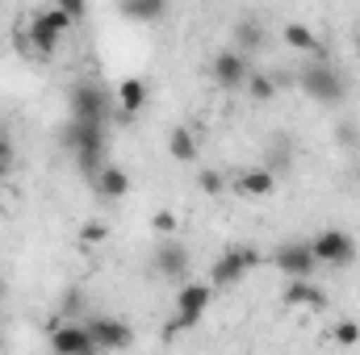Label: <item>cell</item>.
<instances>
[{
    "instance_id": "30bf717a",
    "label": "cell",
    "mask_w": 360,
    "mask_h": 355,
    "mask_svg": "<svg viewBox=\"0 0 360 355\" xmlns=\"http://www.w3.org/2000/svg\"><path fill=\"white\" fill-rule=\"evenodd\" d=\"M51 351L55 355H101L84 322H59V326H51Z\"/></svg>"
},
{
    "instance_id": "484cf974",
    "label": "cell",
    "mask_w": 360,
    "mask_h": 355,
    "mask_svg": "<svg viewBox=\"0 0 360 355\" xmlns=\"http://www.w3.org/2000/svg\"><path fill=\"white\" fill-rule=\"evenodd\" d=\"M239 42L243 46H260V29L256 25H239Z\"/></svg>"
},
{
    "instance_id": "ffe728a7",
    "label": "cell",
    "mask_w": 360,
    "mask_h": 355,
    "mask_svg": "<svg viewBox=\"0 0 360 355\" xmlns=\"http://www.w3.org/2000/svg\"><path fill=\"white\" fill-rule=\"evenodd\" d=\"M331 339H335L340 347H356V343H360V322H352V318H344V322H335V330H331Z\"/></svg>"
},
{
    "instance_id": "7a4b0ae2",
    "label": "cell",
    "mask_w": 360,
    "mask_h": 355,
    "mask_svg": "<svg viewBox=\"0 0 360 355\" xmlns=\"http://www.w3.org/2000/svg\"><path fill=\"white\" fill-rule=\"evenodd\" d=\"M210 301H214L210 280H188V284H180V288H176V318H172L168 335H176V330H193V326L205 318Z\"/></svg>"
},
{
    "instance_id": "5bb4252c",
    "label": "cell",
    "mask_w": 360,
    "mask_h": 355,
    "mask_svg": "<svg viewBox=\"0 0 360 355\" xmlns=\"http://www.w3.org/2000/svg\"><path fill=\"white\" fill-rule=\"evenodd\" d=\"M272 188H276V176H272L269 168H248V172H239V180H235V192L239 196H252V201L272 196Z\"/></svg>"
},
{
    "instance_id": "ac0fdd59",
    "label": "cell",
    "mask_w": 360,
    "mask_h": 355,
    "mask_svg": "<svg viewBox=\"0 0 360 355\" xmlns=\"http://www.w3.org/2000/svg\"><path fill=\"white\" fill-rule=\"evenodd\" d=\"M168 155H172L176 163H193V159H197V134L184 130V126H176V130L168 134Z\"/></svg>"
},
{
    "instance_id": "7c38bea8",
    "label": "cell",
    "mask_w": 360,
    "mask_h": 355,
    "mask_svg": "<svg viewBox=\"0 0 360 355\" xmlns=\"http://www.w3.org/2000/svg\"><path fill=\"white\" fill-rule=\"evenodd\" d=\"M281 305L289 309H327V293L314 280H289L281 293Z\"/></svg>"
},
{
    "instance_id": "8992f818",
    "label": "cell",
    "mask_w": 360,
    "mask_h": 355,
    "mask_svg": "<svg viewBox=\"0 0 360 355\" xmlns=\"http://www.w3.org/2000/svg\"><path fill=\"white\" fill-rule=\"evenodd\" d=\"M310 251H314V264H327V267H348L356 260V243H352L348 230H323V234H314Z\"/></svg>"
},
{
    "instance_id": "ba28073f",
    "label": "cell",
    "mask_w": 360,
    "mask_h": 355,
    "mask_svg": "<svg viewBox=\"0 0 360 355\" xmlns=\"http://www.w3.org/2000/svg\"><path fill=\"white\" fill-rule=\"evenodd\" d=\"M84 326H89L96 351H126V347H134V326L122 322V318H92Z\"/></svg>"
},
{
    "instance_id": "277c9868",
    "label": "cell",
    "mask_w": 360,
    "mask_h": 355,
    "mask_svg": "<svg viewBox=\"0 0 360 355\" xmlns=\"http://www.w3.org/2000/svg\"><path fill=\"white\" fill-rule=\"evenodd\" d=\"M260 264V251H252V247H231V251H222L214 267H210V288H231V284H239L252 267Z\"/></svg>"
},
{
    "instance_id": "44dd1931",
    "label": "cell",
    "mask_w": 360,
    "mask_h": 355,
    "mask_svg": "<svg viewBox=\"0 0 360 355\" xmlns=\"http://www.w3.org/2000/svg\"><path fill=\"white\" fill-rule=\"evenodd\" d=\"M101 243H109V226L105 222H84L80 226V247H101Z\"/></svg>"
},
{
    "instance_id": "d6986e66",
    "label": "cell",
    "mask_w": 360,
    "mask_h": 355,
    "mask_svg": "<svg viewBox=\"0 0 360 355\" xmlns=\"http://www.w3.org/2000/svg\"><path fill=\"white\" fill-rule=\"evenodd\" d=\"M243 88H248V100H256V105H269L272 92H276V80H272V76H264V72H252Z\"/></svg>"
},
{
    "instance_id": "e0dca14e",
    "label": "cell",
    "mask_w": 360,
    "mask_h": 355,
    "mask_svg": "<svg viewBox=\"0 0 360 355\" xmlns=\"http://www.w3.org/2000/svg\"><path fill=\"white\" fill-rule=\"evenodd\" d=\"M117 13L130 17V21H160V17L168 13V4H164V0H122Z\"/></svg>"
},
{
    "instance_id": "8fae6325",
    "label": "cell",
    "mask_w": 360,
    "mask_h": 355,
    "mask_svg": "<svg viewBox=\"0 0 360 355\" xmlns=\"http://www.w3.org/2000/svg\"><path fill=\"white\" fill-rule=\"evenodd\" d=\"M188 264H193V260H188V247H184L180 239H164L160 251L151 255V267H155L164 280H180V276L188 272Z\"/></svg>"
},
{
    "instance_id": "d4e9b609",
    "label": "cell",
    "mask_w": 360,
    "mask_h": 355,
    "mask_svg": "<svg viewBox=\"0 0 360 355\" xmlns=\"http://www.w3.org/2000/svg\"><path fill=\"white\" fill-rule=\"evenodd\" d=\"M13 172V147H8V138L0 134V176H8Z\"/></svg>"
},
{
    "instance_id": "603a6c76",
    "label": "cell",
    "mask_w": 360,
    "mask_h": 355,
    "mask_svg": "<svg viewBox=\"0 0 360 355\" xmlns=\"http://www.w3.org/2000/svg\"><path fill=\"white\" fill-rule=\"evenodd\" d=\"M197 188H201L205 196H218V192L226 188V180H222V172H210V168H205V172L197 176Z\"/></svg>"
},
{
    "instance_id": "9c48e42d",
    "label": "cell",
    "mask_w": 360,
    "mask_h": 355,
    "mask_svg": "<svg viewBox=\"0 0 360 355\" xmlns=\"http://www.w3.org/2000/svg\"><path fill=\"white\" fill-rule=\"evenodd\" d=\"M272 264L281 267V276H289V280H314V251H310V243H281L272 251Z\"/></svg>"
},
{
    "instance_id": "52a82bcc",
    "label": "cell",
    "mask_w": 360,
    "mask_h": 355,
    "mask_svg": "<svg viewBox=\"0 0 360 355\" xmlns=\"http://www.w3.org/2000/svg\"><path fill=\"white\" fill-rule=\"evenodd\" d=\"M256 67L248 63V55L243 51H218L214 55V63H210V76H214V84L218 88H226V92H235V88H243L248 84V76H252Z\"/></svg>"
},
{
    "instance_id": "2e32d148",
    "label": "cell",
    "mask_w": 360,
    "mask_h": 355,
    "mask_svg": "<svg viewBox=\"0 0 360 355\" xmlns=\"http://www.w3.org/2000/svg\"><path fill=\"white\" fill-rule=\"evenodd\" d=\"M281 42H285L289 51L319 55V38H314V29H310V25H302V21H289V25H281Z\"/></svg>"
},
{
    "instance_id": "4fadbf2b",
    "label": "cell",
    "mask_w": 360,
    "mask_h": 355,
    "mask_svg": "<svg viewBox=\"0 0 360 355\" xmlns=\"http://www.w3.org/2000/svg\"><path fill=\"white\" fill-rule=\"evenodd\" d=\"M147 96H151L147 80L130 76V80H122V84H117V92H113V105H117V113H122V117H134V113H143V109H147Z\"/></svg>"
},
{
    "instance_id": "5b68a950",
    "label": "cell",
    "mask_w": 360,
    "mask_h": 355,
    "mask_svg": "<svg viewBox=\"0 0 360 355\" xmlns=\"http://www.w3.org/2000/svg\"><path fill=\"white\" fill-rule=\"evenodd\" d=\"M297 84H302L306 96H314L319 105H335V100L344 96V76H340L331 63H310V67H302Z\"/></svg>"
},
{
    "instance_id": "83f0119b",
    "label": "cell",
    "mask_w": 360,
    "mask_h": 355,
    "mask_svg": "<svg viewBox=\"0 0 360 355\" xmlns=\"http://www.w3.org/2000/svg\"><path fill=\"white\" fill-rule=\"evenodd\" d=\"M356 55H360V34H356Z\"/></svg>"
},
{
    "instance_id": "9a60e30c",
    "label": "cell",
    "mask_w": 360,
    "mask_h": 355,
    "mask_svg": "<svg viewBox=\"0 0 360 355\" xmlns=\"http://www.w3.org/2000/svg\"><path fill=\"white\" fill-rule=\"evenodd\" d=\"M92 184H96V192L109 196V201H122V196L130 192V176H126V168H117V163H105Z\"/></svg>"
},
{
    "instance_id": "4316f807",
    "label": "cell",
    "mask_w": 360,
    "mask_h": 355,
    "mask_svg": "<svg viewBox=\"0 0 360 355\" xmlns=\"http://www.w3.org/2000/svg\"><path fill=\"white\" fill-rule=\"evenodd\" d=\"M0 297H4V276H0Z\"/></svg>"
},
{
    "instance_id": "6da1fadb",
    "label": "cell",
    "mask_w": 360,
    "mask_h": 355,
    "mask_svg": "<svg viewBox=\"0 0 360 355\" xmlns=\"http://www.w3.org/2000/svg\"><path fill=\"white\" fill-rule=\"evenodd\" d=\"M68 147H72V155H76L80 172L96 180V172L105 168V126L72 121V126H68Z\"/></svg>"
},
{
    "instance_id": "7402d4cb",
    "label": "cell",
    "mask_w": 360,
    "mask_h": 355,
    "mask_svg": "<svg viewBox=\"0 0 360 355\" xmlns=\"http://www.w3.org/2000/svg\"><path fill=\"white\" fill-rule=\"evenodd\" d=\"M151 230H155V234H164V239H172V234L180 230V217H176V213H168V209H160V213L151 217Z\"/></svg>"
},
{
    "instance_id": "cb8c5ba5",
    "label": "cell",
    "mask_w": 360,
    "mask_h": 355,
    "mask_svg": "<svg viewBox=\"0 0 360 355\" xmlns=\"http://www.w3.org/2000/svg\"><path fill=\"white\" fill-rule=\"evenodd\" d=\"M59 8H63L72 21H84V17H89V4H84V0H63Z\"/></svg>"
},
{
    "instance_id": "3957f363",
    "label": "cell",
    "mask_w": 360,
    "mask_h": 355,
    "mask_svg": "<svg viewBox=\"0 0 360 355\" xmlns=\"http://www.w3.org/2000/svg\"><path fill=\"white\" fill-rule=\"evenodd\" d=\"M72 121H89V126H105V117H109V109H113V96L101 88V84H76L72 88Z\"/></svg>"
}]
</instances>
